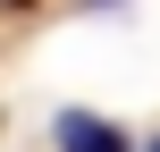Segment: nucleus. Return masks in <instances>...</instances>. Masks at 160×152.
Wrapping results in <instances>:
<instances>
[{
	"label": "nucleus",
	"instance_id": "obj_1",
	"mask_svg": "<svg viewBox=\"0 0 160 152\" xmlns=\"http://www.w3.org/2000/svg\"><path fill=\"white\" fill-rule=\"evenodd\" d=\"M51 144L59 152H127V135H118L110 118H93V110H59V118H51Z\"/></svg>",
	"mask_w": 160,
	"mask_h": 152
},
{
	"label": "nucleus",
	"instance_id": "obj_2",
	"mask_svg": "<svg viewBox=\"0 0 160 152\" xmlns=\"http://www.w3.org/2000/svg\"><path fill=\"white\" fill-rule=\"evenodd\" d=\"M143 152H160V135H152V144H143Z\"/></svg>",
	"mask_w": 160,
	"mask_h": 152
},
{
	"label": "nucleus",
	"instance_id": "obj_3",
	"mask_svg": "<svg viewBox=\"0 0 160 152\" xmlns=\"http://www.w3.org/2000/svg\"><path fill=\"white\" fill-rule=\"evenodd\" d=\"M93 8H110V0H93Z\"/></svg>",
	"mask_w": 160,
	"mask_h": 152
}]
</instances>
